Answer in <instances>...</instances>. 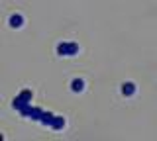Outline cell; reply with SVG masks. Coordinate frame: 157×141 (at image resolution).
I'll return each mask as SVG.
<instances>
[{
    "label": "cell",
    "instance_id": "obj_5",
    "mask_svg": "<svg viewBox=\"0 0 157 141\" xmlns=\"http://www.w3.org/2000/svg\"><path fill=\"white\" fill-rule=\"evenodd\" d=\"M22 24H24V18L20 16V14L10 18V26H12V28H22Z\"/></svg>",
    "mask_w": 157,
    "mask_h": 141
},
{
    "label": "cell",
    "instance_id": "obj_3",
    "mask_svg": "<svg viewBox=\"0 0 157 141\" xmlns=\"http://www.w3.org/2000/svg\"><path fill=\"white\" fill-rule=\"evenodd\" d=\"M122 94L124 96H134L136 94V84L134 82H124V84H122Z\"/></svg>",
    "mask_w": 157,
    "mask_h": 141
},
{
    "label": "cell",
    "instance_id": "obj_2",
    "mask_svg": "<svg viewBox=\"0 0 157 141\" xmlns=\"http://www.w3.org/2000/svg\"><path fill=\"white\" fill-rule=\"evenodd\" d=\"M32 90H22V92H20V94L16 96V98H14V108H16L18 112L20 110H24V108H26V106H29V104H32Z\"/></svg>",
    "mask_w": 157,
    "mask_h": 141
},
{
    "label": "cell",
    "instance_id": "obj_4",
    "mask_svg": "<svg viewBox=\"0 0 157 141\" xmlns=\"http://www.w3.org/2000/svg\"><path fill=\"white\" fill-rule=\"evenodd\" d=\"M71 90H73V92H82V90H85V80L75 79V80L71 82Z\"/></svg>",
    "mask_w": 157,
    "mask_h": 141
},
{
    "label": "cell",
    "instance_id": "obj_1",
    "mask_svg": "<svg viewBox=\"0 0 157 141\" xmlns=\"http://www.w3.org/2000/svg\"><path fill=\"white\" fill-rule=\"evenodd\" d=\"M78 53V45L73 41H63L57 45V55L59 57H73Z\"/></svg>",
    "mask_w": 157,
    "mask_h": 141
}]
</instances>
